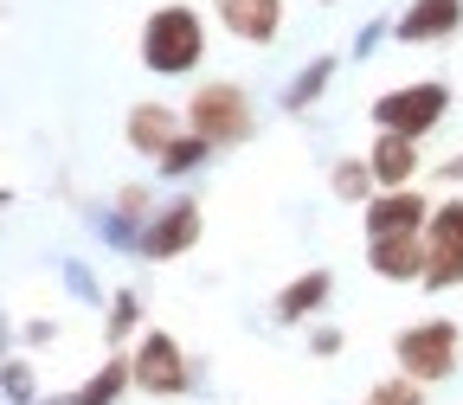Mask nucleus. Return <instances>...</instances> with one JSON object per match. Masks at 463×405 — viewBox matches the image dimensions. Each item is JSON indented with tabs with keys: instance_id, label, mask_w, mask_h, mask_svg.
<instances>
[{
	"instance_id": "f257e3e1",
	"label": "nucleus",
	"mask_w": 463,
	"mask_h": 405,
	"mask_svg": "<svg viewBox=\"0 0 463 405\" xmlns=\"http://www.w3.org/2000/svg\"><path fill=\"white\" fill-rule=\"evenodd\" d=\"M206 58V26H200V14H187V7H161L148 26H142V65L148 71H161V78H181V71H194Z\"/></svg>"
},
{
	"instance_id": "f03ea898",
	"label": "nucleus",
	"mask_w": 463,
	"mask_h": 405,
	"mask_svg": "<svg viewBox=\"0 0 463 405\" xmlns=\"http://www.w3.org/2000/svg\"><path fill=\"white\" fill-rule=\"evenodd\" d=\"M187 123H194V136H206L213 148H232V142L251 136V97H245L239 84H206V90H194V103H187Z\"/></svg>"
},
{
	"instance_id": "7ed1b4c3",
	"label": "nucleus",
	"mask_w": 463,
	"mask_h": 405,
	"mask_svg": "<svg viewBox=\"0 0 463 405\" xmlns=\"http://www.w3.org/2000/svg\"><path fill=\"white\" fill-rule=\"evenodd\" d=\"M444 109H450V90L444 84H405V90H386L373 103V123L392 129V136H425V129H438Z\"/></svg>"
},
{
	"instance_id": "20e7f679",
	"label": "nucleus",
	"mask_w": 463,
	"mask_h": 405,
	"mask_svg": "<svg viewBox=\"0 0 463 405\" xmlns=\"http://www.w3.org/2000/svg\"><path fill=\"white\" fill-rule=\"evenodd\" d=\"M425 283H463V200H444L425 219Z\"/></svg>"
},
{
	"instance_id": "39448f33",
	"label": "nucleus",
	"mask_w": 463,
	"mask_h": 405,
	"mask_svg": "<svg viewBox=\"0 0 463 405\" xmlns=\"http://www.w3.org/2000/svg\"><path fill=\"white\" fill-rule=\"evenodd\" d=\"M450 361H457V328L450 322H425V328L399 334V367L412 380H444Z\"/></svg>"
},
{
	"instance_id": "423d86ee",
	"label": "nucleus",
	"mask_w": 463,
	"mask_h": 405,
	"mask_svg": "<svg viewBox=\"0 0 463 405\" xmlns=\"http://www.w3.org/2000/svg\"><path fill=\"white\" fill-rule=\"evenodd\" d=\"M129 367H136V386H148V392H181L187 386V361H181V347L167 334H148Z\"/></svg>"
},
{
	"instance_id": "0eeeda50",
	"label": "nucleus",
	"mask_w": 463,
	"mask_h": 405,
	"mask_svg": "<svg viewBox=\"0 0 463 405\" xmlns=\"http://www.w3.org/2000/svg\"><path fill=\"white\" fill-rule=\"evenodd\" d=\"M213 7L232 39H251V45L277 39V26H283V0H213Z\"/></svg>"
},
{
	"instance_id": "6e6552de",
	"label": "nucleus",
	"mask_w": 463,
	"mask_h": 405,
	"mask_svg": "<svg viewBox=\"0 0 463 405\" xmlns=\"http://www.w3.org/2000/svg\"><path fill=\"white\" fill-rule=\"evenodd\" d=\"M457 20H463V0H412V7L399 14V39L405 45H425V39H444V33H457Z\"/></svg>"
},
{
	"instance_id": "1a4fd4ad",
	"label": "nucleus",
	"mask_w": 463,
	"mask_h": 405,
	"mask_svg": "<svg viewBox=\"0 0 463 405\" xmlns=\"http://www.w3.org/2000/svg\"><path fill=\"white\" fill-rule=\"evenodd\" d=\"M425 212H431V206H425L419 193H399V187H392V193H380L373 212H367V239H405V231L425 225Z\"/></svg>"
},
{
	"instance_id": "9d476101",
	"label": "nucleus",
	"mask_w": 463,
	"mask_h": 405,
	"mask_svg": "<svg viewBox=\"0 0 463 405\" xmlns=\"http://www.w3.org/2000/svg\"><path fill=\"white\" fill-rule=\"evenodd\" d=\"M174 142H181V116H174L167 103H136V109H129V148L167 155Z\"/></svg>"
},
{
	"instance_id": "9b49d317",
	"label": "nucleus",
	"mask_w": 463,
	"mask_h": 405,
	"mask_svg": "<svg viewBox=\"0 0 463 405\" xmlns=\"http://www.w3.org/2000/svg\"><path fill=\"white\" fill-rule=\"evenodd\" d=\"M194 239H200V206H187V200H181V206H167V212L148 225L142 251H148V258H174V251H187Z\"/></svg>"
},
{
	"instance_id": "f8f14e48",
	"label": "nucleus",
	"mask_w": 463,
	"mask_h": 405,
	"mask_svg": "<svg viewBox=\"0 0 463 405\" xmlns=\"http://www.w3.org/2000/svg\"><path fill=\"white\" fill-rule=\"evenodd\" d=\"M367 167H373V181H380V187H405V181L419 174V148H412V136L380 129V142L367 148Z\"/></svg>"
},
{
	"instance_id": "ddd939ff",
	"label": "nucleus",
	"mask_w": 463,
	"mask_h": 405,
	"mask_svg": "<svg viewBox=\"0 0 463 405\" xmlns=\"http://www.w3.org/2000/svg\"><path fill=\"white\" fill-rule=\"evenodd\" d=\"M367 258L380 277L405 283V277H425V245H419V231H405V239H367Z\"/></svg>"
},
{
	"instance_id": "4468645a",
	"label": "nucleus",
	"mask_w": 463,
	"mask_h": 405,
	"mask_svg": "<svg viewBox=\"0 0 463 405\" xmlns=\"http://www.w3.org/2000/svg\"><path fill=\"white\" fill-rule=\"evenodd\" d=\"M322 297H328V270H309L303 283H289L283 297H277V316H309Z\"/></svg>"
},
{
	"instance_id": "2eb2a0df",
	"label": "nucleus",
	"mask_w": 463,
	"mask_h": 405,
	"mask_svg": "<svg viewBox=\"0 0 463 405\" xmlns=\"http://www.w3.org/2000/svg\"><path fill=\"white\" fill-rule=\"evenodd\" d=\"M206 148H213L206 136H181V142L161 155V174H187V167H200V161H206Z\"/></svg>"
},
{
	"instance_id": "dca6fc26",
	"label": "nucleus",
	"mask_w": 463,
	"mask_h": 405,
	"mask_svg": "<svg viewBox=\"0 0 463 405\" xmlns=\"http://www.w3.org/2000/svg\"><path fill=\"white\" fill-rule=\"evenodd\" d=\"M367 181H373V167H367V161H341V167H335V193H347V200H361Z\"/></svg>"
},
{
	"instance_id": "f3484780",
	"label": "nucleus",
	"mask_w": 463,
	"mask_h": 405,
	"mask_svg": "<svg viewBox=\"0 0 463 405\" xmlns=\"http://www.w3.org/2000/svg\"><path fill=\"white\" fill-rule=\"evenodd\" d=\"M123 380H136V367H123V361H116V367H109V373H103V380H97V386L78 399V405H109V392L123 386Z\"/></svg>"
},
{
	"instance_id": "a211bd4d",
	"label": "nucleus",
	"mask_w": 463,
	"mask_h": 405,
	"mask_svg": "<svg viewBox=\"0 0 463 405\" xmlns=\"http://www.w3.org/2000/svg\"><path fill=\"white\" fill-rule=\"evenodd\" d=\"M367 405H419V386H412V380H392V386H380Z\"/></svg>"
},
{
	"instance_id": "6ab92c4d",
	"label": "nucleus",
	"mask_w": 463,
	"mask_h": 405,
	"mask_svg": "<svg viewBox=\"0 0 463 405\" xmlns=\"http://www.w3.org/2000/svg\"><path fill=\"white\" fill-rule=\"evenodd\" d=\"M322 78H328V65H316V71H309V78H303V84H297V97H289V103H309V97H316V90H322Z\"/></svg>"
},
{
	"instance_id": "aec40b11",
	"label": "nucleus",
	"mask_w": 463,
	"mask_h": 405,
	"mask_svg": "<svg viewBox=\"0 0 463 405\" xmlns=\"http://www.w3.org/2000/svg\"><path fill=\"white\" fill-rule=\"evenodd\" d=\"M322 7H328V0H322Z\"/></svg>"
}]
</instances>
